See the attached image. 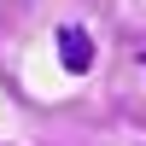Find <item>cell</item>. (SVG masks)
Returning <instances> with one entry per match:
<instances>
[{
    "instance_id": "1",
    "label": "cell",
    "mask_w": 146,
    "mask_h": 146,
    "mask_svg": "<svg viewBox=\"0 0 146 146\" xmlns=\"http://www.w3.org/2000/svg\"><path fill=\"white\" fill-rule=\"evenodd\" d=\"M58 64H64L70 76H88L94 70V35L82 29V23H64V29H58Z\"/></svg>"
}]
</instances>
